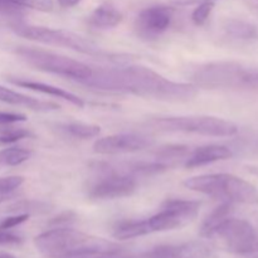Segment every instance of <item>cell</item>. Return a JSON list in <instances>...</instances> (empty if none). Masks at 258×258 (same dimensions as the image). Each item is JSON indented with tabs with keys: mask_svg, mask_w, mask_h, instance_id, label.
<instances>
[{
	"mask_svg": "<svg viewBox=\"0 0 258 258\" xmlns=\"http://www.w3.org/2000/svg\"><path fill=\"white\" fill-rule=\"evenodd\" d=\"M8 2H12V0H8Z\"/></svg>",
	"mask_w": 258,
	"mask_h": 258,
	"instance_id": "38",
	"label": "cell"
},
{
	"mask_svg": "<svg viewBox=\"0 0 258 258\" xmlns=\"http://www.w3.org/2000/svg\"><path fill=\"white\" fill-rule=\"evenodd\" d=\"M209 238L219 239L224 248L232 253H258V233L244 219L228 217L213 229Z\"/></svg>",
	"mask_w": 258,
	"mask_h": 258,
	"instance_id": "7",
	"label": "cell"
},
{
	"mask_svg": "<svg viewBox=\"0 0 258 258\" xmlns=\"http://www.w3.org/2000/svg\"><path fill=\"white\" fill-rule=\"evenodd\" d=\"M232 211H233V203H229V202H223L219 207H217L211 214L206 218V221L203 222L201 228V236L204 238H209L211 233L213 232V229L218 226L221 222H223L224 219L228 218L231 216Z\"/></svg>",
	"mask_w": 258,
	"mask_h": 258,
	"instance_id": "19",
	"label": "cell"
},
{
	"mask_svg": "<svg viewBox=\"0 0 258 258\" xmlns=\"http://www.w3.org/2000/svg\"><path fill=\"white\" fill-rule=\"evenodd\" d=\"M176 4H181V5H186V4H194V3H198V2H204V0H174ZM214 2V0H213Z\"/></svg>",
	"mask_w": 258,
	"mask_h": 258,
	"instance_id": "36",
	"label": "cell"
},
{
	"mask_svg": "<svg viewBox=\"0 0 258 258\" xmlns=\"http://www.w3.org/2000/svg\"><path fill=\"white\" fill-rule=\"evenodd\" d=\"M243 88L248 90H258V71L247 70L243 81Z\"/></svg>",
	"mask_w": 258,
	"mask_h": 258,
	"instance_id": "34",
	"label": "cell"
},
{
	"mask_svg": "<svg viewBox=\"0 0 258 258\" xmlns=\"http://www.w3.org/2000/svg\"><path fill=\"white\" fill-rule=\"evenodd\" d=\"M214 8V2L213 0H204L201 4L198 5V8H196L191 14V20L196 25H203L207 22V19L211 15L212 10Z\"/></svg>",
	"mask_w": 258,
	"mask_h": 258,
	"instance_id": "26",
	"label": "cell"
},
{
	"mask_svg": "<svg viewBox=\"0 0 258 258\" xmlns=\"http://www.w3.org/2000/svg\"><path fill=\"white\" fill-rule=\"evenodd\" d=\"M15 53L35 70L62 76L80 83L88 80L93 72V68L85 63L39 48L18 47Z\"/></svg>",
	"mask_w": 258,
	"mask_h": 258,
	"instance_id": "5",
	"label": "cell"
},
{
	"mask_svg": "<svg viewBox=\"0 0 258 258\" xmlns=\"http://www.w3.org/2000/svg\"><path fill=\"white\" fill-rule=\"evenodd\" d=\"M173 9L164 5H154L141 10L135 20V30L144 39H155L169 29L173 20Z\"/></svg>",
	"mask_w": 258,
	"mask_h": 258,
	"instance_id": "10",
	"label": "cell"
},
{
	"mask_svg": "<svg viewBox=\"0 0 258 258\" xmlns=\"http://www.w3.org/2000/svg\"><path fill=\"white\" fill-rule=\"evenodd\" d=\"M0 101L9 103V105L23 106V107L30 108V110L40 111V112H48V111H54L59 108V105H57V103L37 100V98L29 97V96L9 90V88L3 87V86H0Z\"/></svg>",
	"mask_w": 258,
	"mask_h": 258,
	"instance_id": "16",
	"label": "cell"
},
{
	"mask_svg": "<svg viewBox=\"0 0 258 258\" xmlns=\"http://www.w3.org/2000/svg\"><path fill=\"white\" fill-rule=\"evenodd\" d=\"M224 30L229 37L234 39L252 40L258 38V30L251 23L239 19H228L223 25Z\"/></svg>",
	"mask_w": 258,
	"mask_h": 258,
	"instance_id": "18",
	"label": "cell"
},
{
	"mask_svg": "<svg viewBox=\"0 0 258 258\" xmlns=\"http://www.w3.org/2000/svg\"><path fill=\"white\" fill-rule=\"evenodd\" d=\"M10 83L15 86H19V87L28 88V90L37 91V92L44 93V95L54 96V97L62 98V100L68 101L70 103H72L73 106L78 108L85 107V101L82 98H80L78 96L73 95V93L68 92V91L63 90V88L55 87V86L47 85V83L37 82V81H29V80H22V78H8Z\"/></svg>",
	"mask_w": 258,
	"mask_h": 258,
	"instance_id": "15",
	"label": "cell"
},
{
	"mask_svg": "<svg viewBox=\"0 0 258 258\" xmlns=\"http://www.w3.org/2000/svg\"><path fill=\"white\" fill-rule=\"evenodd\" d=\"M201 208V202L170 199L164 202L161 211L155 216L145 219L149 234L154 232L173 231L186 226L193 221Z\"/></svg>",
	"mask_w": 258,
	"mask_h": 258,
	"instance_id": "9",
	"label": "cell"
},
{
	"mask_svg": "<svg viewBox=\"0 0 258 258\" xmlns=\"http://www.w3.org/2000/svg\"><path fill=\"white\" fill-rule=\"evenodd\" d=\"M27 120V116L15 112H0V125H10L15 122H23Z\"/></svg>",
	"mask_w": 258,
	"mask_h": 258,
	"instance_id": "31",
	"label": "cell"
},
{
	"mask_svg": "<svg viewBox=\"0 0 258 258\" xmlns=\"http://www.w3.org/2000/svg\"><path fill=\"white\" fill-rule=\"evenodd\" d=\"M149 234L145 219L144 221H125L118 223L113 229V237L120 241L136 238Z\"/></svg>",
	"mask_w": 258,
	"mask_h": 258,
	"instance_id": "20",
	"label": "cell"
},
{
	"mask_svg": "<svg viewBox=\"0 0 258 258\" xmlns=\"http://www.w3.org/2000/svg\"><path fill=\"white\" fill-rule=\"evenodd\" d=\"M188 189L229 203L258 206V189L232 174H206L184 181Z\"/></svg>",
	"mask_w": 258,
	"mask_h": 258,
	"instance_id": "3",
	"label": "cell"
},
{
	"mask_svg": "<svg viewBox=\"0 0 258 258\" xmlns=\"http://www.w3.org/2000/svg\"><path fill=\"white\" fill-rule=\"evenodd\" d=\"M52 206L49 203L40 201H32V199H24L8 207L7 211L14 214H47L49 213Z\"/></svg>",
	"mask_w": 258,
	"mask_h": 258,
	"instance_id": "21",
	"label": "cell"
},
{
	"mask_svg": "<svg viewBox=\"0 0 258 258\" xmlns=\"http://www.w3.org/2000/svg\"><path fill=\"white\" fill-rule=\"evenodd\" d=\"M12 3L19 5L22 8H30V9L39 10V12H52L53 0H12Z\"/></svg>",
	"mask_w": 258,
	"mask_h": 258,
	"instance_id": "27",
	"label": "cell"
},
{
	"mask_svg": "<svg viewBox=\"0 0 258 258\" xmlns=\"http://www.w3.org/2000/svg\"><path fill=\"white\" fill-rule=\"evenodd\" d=\"M76 214L71 211H66L63 213L58 214L57 217L49 221V226H62V224H70L75 222Z\"/></svg>",
	"mask_w": 258,
	"mask_h": 258,
	"instance_id": "32",
	"label": "cell"
},
{
	"mask_svg": "<svg viewBox=\"0 0 258 258\" xmlns=\"http://www.w3.org/2000/svg\"><path fill=\"white\" fill-rule=\"evenodd\" d=\"M153 145V140L148 136L138 134H118L98 139L93 144V151L103 155L135 153Z\"/></svg>",
	"mask_w": 258,
	"mask_h": 258,
	"instance_id": "12",
	"label": "cell"
},
{
	"mask_svg": "<svg viewBox=\"0 0 258 258\" xmlns=\"http://www.w3.org/2000/svg\"><path fill=\"white\" fill-rule=\"evenodd\" d=\"M23 183H24V178L23 176L14 175L0 178V193L13 194Z\"/></svg>",
	"mask_w": 258,
	"mask_h": 258,
	"instance_id": "28",
	"label": "cell"
},
{
	"mask_svg": "<svg viewBox=\"0 0 258 258\" xmlns=\"http://www.w3.org/2000/svg\"><path fill=\"white\" fill-rule=\"evenodd\" d=\"M136 190V180L134 176L122 174H105L103 178L93 183L88 188L91 199H118L130 197Z\"/></svg>",
	"mask_w": 258,
	"mask_h": 258,
	"instance_id": "11",
	"label": "cell"
},
{
	"mask_svg": "<svg viewBox=\"0 0 258 258\" xmlns=\"http://www.w3.org/2000/svg\"><path fill=\"white\" fill-rule=\"evenodd\" d=\"M81 0H58V4L62 8H72L80 3Z\"/></svg>",
	"mask_w": 258,
	"mask_h": 258,
	"instance_id": "35",
	"label": "cell"
},
{
	"mask_svg": "<svg viewBox=\"0 0 258 258\" xmlns=\"http://www.w3.org/2000/svg\"><path fill=\"white\" fill-rule=\"evenodd\" d=\"M247 68L236 62H213L194 72L193 82L202 88H243Z\"/></svg>",
	"mask_w": 258,
	"mask_h": 258,
	"instance_id": "8",
	"label": "cell"
},
{
	"mask_svg": "<svg viewBox=\"0 0 258 258\" xmlns=\"http://www.w3.org/2000/svg\"><path fill=\"white\" fill-rule=\"evenodd\" d=\"M0 258H15L13 254L7 253V252H0Z\"/></svg>",
	"mask_w": 258,
	"mask_h": 258,
	"instance_id": "37",
	"label": "cell"
},
{
	"mask_svg": "<svg viewBox=\"0 0 258 258\" xmlns=\"http://www.w3.org/2000/svg\"><path fill=\"white\" fill-rule=\"evenodd\" d=\"M12 29L14 30L15 34L20 35V37L35 40V42L44 43V44L64 47L68 48V49L82 53V54L98 58H107V59L113 60V62H126L127 60V58H126L127 55L106 53L105 50L101 49L100 47H97L91 40L85 39L81 35L68 32V30L52 29V28L37 27V25H25L19 24V23L12 24Z\"/></svg>",
	"mask_w": 258,
	"mask_h": 258,
	"instance_id": "4",
	"label": "cell"
},
{
	"mask_svg": "<svg viewBox=\"0 0 258 258\" xmlns=\"http://www.w3.org/2000/svg\"><path fill=\"white\" fill-rule=\"evenodd\" d=\"M29 216L28 214H14L12 217H8V218H4L2 222H0V229L2 231H8V229H12L14 227L19 226V224L24 223L25 221H28Z\"/></svg>",
	"mask_w": 258,
	"mask_h": 258,
	"instance_id": "30",
	"label": "cell"
},
{
	"mask_svg": "<svg viewBox=\"0 0 258 258\" xmlns=\"http://www.w3.org/2000/svg\"><path fill=\"white\" fill-rule=\"evenodd\" d=\"M189 154V148L188 146L184 145H169V146H164L161 148L160 150L158 151L156 156L158 159L161 161H166V160H176V159L180 158H185L186 155Z\"/></svg>",
	"mask_w": 258,
	"mask_h": 258,
	"instance_id": "25",
	"label": "cell"
},
{
	"mask_svg": "<svg viewBox=\"0 0 258 258\" xmlns=\"http://www.w3.org/2000/svg\"><path fill=\"white\" fill-rule=\"evenodd\" d=\"M32 151L24 148H8L0 151V166H17L27 161Z\"/></svg>",
	"mask_w": 258,
	"mask_h": 258,
	"instance_id": "23",
	"label": "cell"
},
{
	"mask_svg": "<svg viewBox=\"0 0 258 258\" xmlns=\"http://www.w3.org/2000/svg\"><path fill=\"white\" fill-rule=\"evenodd\" d=\"M82 85L96 90L130 93L143 98L168 102L189 101L198 93L196 85L173 82L143 66L93 70L91 77Z\"/></svg>",
	"mask_w": 258,
	"mask_h": 258,
	"instance_id": "1",
	"label": "cell"
},
{
	"mask_svg": "<svg viewBox=\"0 0 258 258\" xmlns=\"http://www.w3.org/2000/svg\"><path fill=\"white\" fill-rule=\"evenodd\" d=\"M23 239L15 233H10L8 231L0 229V246H9V244H19Z\"/></svg>",
	"mask_w": 258,
	"mask_h": 258,
	"instance_id": "33",
	"label": "cell"
},
{
	"mask_svg": "<svg viewBox=\"0 0 258 258\" xmlns=\"http://www.w3.org/2000/svg\"><path fill=\"white\" fill-rule=\"evenodd\" d=\"M122 14L111 3H103L96 8L88 18V24L96 29H110L120 24Z\"/></svg>",
	"mask_w": 258,
	"mask_h": 258,
	"instance_id": "17",
	"label": "cell"
},
{
	"mask_svg": "<svg viewBox=\"0 0 258 258\" xmlns=\"http://www.w3.org/2000/svg\"><path fill=\"white\" fill-rule=\"evenodd\" d=\"M150 126L161 131L190 133L213 138H231L238 133L233 122L212 116H180L160 117L150 121Z\"/></svg>",
	"mask_w": 258,
	"mask_h": 258,
	"instance_id": "6",
	"label": "cell"
},
{
	"mask_svg": "<svg viewBox=\"0 0 258 258\" xmlns=\"http://www.w3.org/2000/svg\"><path fill=\"white\" fill-rule=\"evenodd\" d=\"M232 151L223 145H207L196 149L185 160V168H198L207 164L216 163L232 158Z\"/></svg>",
	"mask_w": 258,
	"mask_h": 258,
	"instance_id": "14",
	"label": "cell"
},
{
	"mask_svg": "<svg viewBox=\"0 0 258 258\" xmlns=\"http://www.w3.org/2000/svg\"><path fill=\"white\" fill-rule=\"evenodd\" d=\"M23 14V8L8 0H0V17L19 18Z\"/></svg>",
	"mask_w": 258,
	"mask_h": 258,
	"instance_id": "29",
	"label": "cell"
},
{
	"mask_svg": "<svg viewBox=\"0 0 258 258\" xmlns=\"http://www.w3.org/2000/svg\"><path fill=\"white\" fill-rule=\"evenodd\" d=\"M32 133L27 128L23 127H3L0 128V145L5 144H13L22 139L30 138Z\"/></svg>",
	"mask_w": 258,
	"mask_h": 258,
	"instance_id": "24",
	"label": "cell"
},
{
	"mask_svg": "<svg viewBox=\"0 0 258 258\" xmlns=\"http://www.w3.org/2000/svg\"><path fill=\"white\" fill-rule=\"evenodd\" d=\"M213 247L206 242H186L181 244H164L151 249L148 258H214Z\"/></svg>",
	"mask_w": 258,
	"mask_h": 258,
	"instance_id": "13",
	"label": "cell"
},
{
	"mask_svg": "<svg viewBox=\"0 0 258 258\" xmlns=\"http://www.w3.org/2000/svg\"><path fill=\"white\" fill-rule=\"evenodd\" d=\"M34 244L47 258L113 256L121 252L118 244L66 227H57L39 234L34 238Z\"/></svg>",
	"mask_w": 258,
	"mask_h": 258,
	"instance_id": "2",
	"label": "cell"
},
{
	"mask_svg": "<svg viewBox=\"0 0 258 258\" xmlns=\"http://www.w3.org/2000/svg\"><path fill=\"white\" fill-rule=\"evenodd\" d=\"M62 127L68 135L73 136L76 139H83V140L96 138L101 133L100 126L85 122H68L63 125Z\"/></svg>",
	"mask_w": 258,
	"mask_h": 258,
	"instance_id": "22",
	"label": "cell"
}]
</instances>
